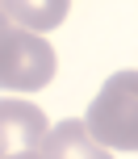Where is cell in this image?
<instances>
[{
	"instance_id": "277c9868",
	"label": "cell",
	"mask_w": 138,
	"mask_h": 159,
	"mask_svg": "<svg viewBox=\"0 0 138 159\" xmlns=\"http://www.w3.org/2000/svg\"><path fill=\"white\" fill-rule=\"evenodd\" d=\"M33 155L38 159H113L88 130H84L80 117H67V121H59L55 130H46V138L38 143Z\"/></svg>"
},
{
	"instance_id": "8992f818",
	"label": "cell",
	"mask_w": 138,
	"mask_h": 159,
	"mask_svg": "<svg viewBox=\"0 0 138 159\" xmlns=\"http://www.w3.org/2000/svg\"><path fill=\"white\" fill-rule=\"evenodd\" d=\"M13 159H38V155H13Z\"/></svg>"
},
{
	"instance_id": "6da1fadb",
	"label": "cell",
	"mask_w": 138,
	"mask_h": 159,
	"mask_svg": "<svg viewBox=\"0 0 138 159\" xmlns=\"http://www.w3.org/2000/svg\"><path fill=\"white\" fill-rule=\"evenodd\" d=\"M59 71V55L42 34L13 25L0 0V88L8 92H38Z\"/></svg>"
},
{
	"instance_id": "7a4b0ae2",
	"label": "cell",
	"mask_w": 138,
	"mask_h": 159,
	"mask_svg": "<svg viewBox=\"0 0 138 159\" xmlns=\"http://www.w3.org/2000/svg\"><path fill=\"white\" fill-rule=\"evenodd\" d=\"M84 130L96 138L105 151H134L138 147V75L126 71L109 75V84L88 105Z\"/></svg>"
},
{
	"instance_id": "3957f363",
	"label": "cell",
	"mask_w": 138,
	"mask_h": 159,
	"mask_svg": "<svg viewBox=\"0 0 138 159\" xmlns=\"http://www.w3.org/2000/svg\"><path fill=\"white\" fill-rule=\"evenodd\" d=\"M50 121L38 105L29 101H17V96H4L0 101V159H13V155H33L38 143L46 138Z\"/></svg>"
},
{
	"instance_id": "5b68a950",
	"label": "cell",
	"mask_w": 138,
	"mask_h": 159,
	"mask_svg": "<svg viewBox=\"0 0 138 159\" xmlns=\"http://www.w3.org/2000/svg\"><path fill=\"white\" fill-rule=\"evenodd\" d=\"M67 8H71V0H4V13L13 17V25H21L29 34H46L55 25H63Z\"/></svg>"
}]
</instances>
